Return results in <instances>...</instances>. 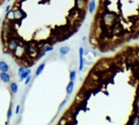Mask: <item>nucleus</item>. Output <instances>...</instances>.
<instances>
[{
	"instance_id": "nucleus-1",
	"label": "nucleus",
	"mask_w": 139,
	"mask_h": 125,
	"mask_svg": "<svg viewBox=\"0 0 139 125\" xmlns=\"http://www.w3.org/2000/svg\"><path fill=\"white\" fill-rule=\"evenodd\" d=\"M102 21L104 25H110V24H112L115 21V19H116V16L112 12H110V11H107V12L102 13Z\"/></svg>"
},
{
	"instance_id": "nucleus-2",
	"label": "nucleus",
	"mask_w": 139,
	"mask_h": 125,
	"mask_svg": "<svg viewBox=\"0 0 139 125\" xmlns=\"http://www.w3.org/2000/svg\"><path fill=\"white\" fill-rule=\"evenodd\" d=\"M84 49L83 47H80L79 49V71H82L85 65V59H84Z\"/></svg>"
},
{
	"instance_id": "nucleus-3",
	"label": "nucleus",
	"mask_w": 139,
	"mask_h": 125,
	"mask_svg": "<svg viewBox=\"0 0 139 125\" xmlns=\"http://www.w3.org/2000/svg\"><path fill=\"white\" fill-rule=\"evenodd\" d=\"M0 79L4 83H9L11 81V76H10V75L7 72H4V71H2L0 73Z\"/></svg>"
},
{
	"instance_id": "nucleus-4",
	"label": "nucleus",
	"mask_w": 139,
	"mask_h": 125,
	"mask_svg": "<svg viewBox=\"0 0 139 125\" xmlns=\"http://www.w3.org/2000/svg\"><path fill=\"white\" fill-rule=\"evenodd\" d=\"M96 10V2L95 0H91V1L89 3V6H88V11L90 14H94V11Z\"/></svg>"
},
{
	"instance_id": "nucleus-5",
	"label": "nucleus",
	"mask_w": 139,
	"mask_h": 125,
	"mask_svg": "<svg viewBox=\"0 0 139 125\" xmlns=\"http://www.w3.org/2000/svg\"><path fill=\"white\" fill-rule=\"evenodd\" d=\"M8 70H9V67H8L7 63L4 61H0V71L7 72Z\"/></svg>"
},
{
	"instance_id": "nucleus-6",
	"label": "nucleus",
	"mask_w": 139,
	"mask_h": 125,
	"mask_svg": "<svg viewBox=\"0 0 139 125\" xmlns=\"http://www.w3.org/2000/svg\"><path fill=\"white\" fill-rule=\"evenodd\" d=\"M30 73H31V69H30V68H26V69H25V71H24V72L20 76V81H22L23 80L26 79L27 76H29L30 75Z\"/></svg>"
},
{
	"instance_id": "nucleus-7",
	"label": "nucleus",
	"mask_w": 139,
	"mask_h": 125,
	"mask_svg": "<svg viewBox=\"0 0 139 125\" xmlns=\"http://www.w3.org/2000/svg\"><path fill=\"white\" fill-rule=\"evenodd\" d=\"M73 88H74V82L73 80H70V82L68 83V86L66 88V91L68 94H71L73 91Z\"/></svg>"
},
{
	"instance_id": "nucleus-8",
	"label": "nucleus",
	"mask_w": 139,
	"mask_h": 125,
	"mask_svg": "<svg viewBox=\"0 0 139 125\" xmlns=\"http://www.w3.org/2000/svg\"><path fill=\"white\" fill-rule=\"evenodd\" d=\"M69 51H70V48L68 46H62L60 49H59V53H60L62 55H65V54H68Z\"/></svg>"
},
{
	"instance_id": "nucleus-9",
	"label": "nucleus",
	"mask_w": 139,
	"mask_h": 125,
	"mask_svg": "<svg viewBox=\"0 0 139 125\" xmlns=\"http://www.w3.org/2000/svg\"><path fill=\"white\" fill-rule=\"evenodd\" d=\"M13 18H14V10L11 9L7 11L6 16H5V19H6V20H11V19H13Z\"/></svg>"
},
{
	"instance_id": "nucleus-10",
	"label": "nucleus",
	"mask_w": 139,
	"mask_h": 125,
	"mask_svg": "<svg viewBox=\"0 0 139 125\" xmlns=\"http://www.w3.org/2000/svg\"><path fill=\"white\" fill-rule=\"evenodd\" d=\"M45 66H46V63H42L41 65H39V67L37 68V71H36V76H39V75L42 73V71H43V69H44V68H45Z\"/></svg>"
},
{
	"instance_id": "nucleus-11",
	"label": "nucleus",
	"mask_w": 139,
	"mask_h": 125,
	"mask_svg": "<svg viewBox=\"0 0 139 125\" xmlns=\"http://www.w3.org/2000/svg\"><path fill=\"white\" fill-rule=\"evenodd\" d=\"M11 90L13 93H17V90H18V86H17V84L13 82V83L11 84Z\"/></svg>"
},
{
	"instance_id": "nucleus-12",
	"label": "nucleus",
	"mask_w": 139,
	"mask_h": 125,
	"mask_svg": "<svg viewBox=\"0 0 139 125\" xmlns=\"http://www.w3.org/2000/svg\"><path fill=\"white\" fill-rule=\"evenodd\" d=\"M76 77H77V72H76V71H71V73H70V76H69L70 80H73V81H74V80H76Z\"/></svg>"
},
{
	"instance_id": "nucleus-13",
	"label": "nucleus",
	"mask_w": 139,
	"mask_h": 125,
	"mask_svg": "<svg viewBox=\"0 0 139 125\" xmlns=\"http://www.w3.org/2000/svg\"><path fill=\"white\" fill-rule=\"evenodd\" d=\"M26 67H25V66H23V67H20V68L18 69V76H20V75L22 74V73L24 72V71H25V69H26Z\"/></svg>"
},
{
	"instance_id": "nucleus-14",
	"label": "nucleus",
	"mask_w": 139,
	"mask_h": 125,
	"mask_svg": "<svg viewBox=\"0 0 139 125\" xmlns=\"http://www.w3.org/2000/svg\"><path fill=\"white\" fill-rule=\"evenodd\" d=\"M11 114H12V111H11V108H10L9 111H8V112H7V118H8V119H11Z\"/></svg>"
},
{
	"instance_id": "nucleus-15",
	"label": "nucleus",
	"mask_w": 139,
	"mask_h": 125,
	"mask_svg": "<svg viewBox=\"0 0 139 125\" xmlns=\"http://www.w3.org/2000/svg\"><path fill=\"white\" fill-rule=\"evenodd\" d=\"M31 80V76H30V75L29 76H27L26 77V80H25V85H28L29 83V81Z\"/></svg>"
},
{
	"instance_id": "nucleus-16",
	"label": "nucleus",
	"mask_w": 139,
	"mask_h": 125,
	"mask_svg": "<svg viewBox=\"0 0 139 125\" xmlns=\"http://www.w3.org/2000/svg\"><path fill=\"white\" fill-rule=\"evenodd\" d=\"M66 102H67V99H65V100H63V102H62V103H61L60 107H59V111H60V110H61L62 108H63V106H64L65 104H66Z\"/></svg>"
},
{
	"instance_id": "nucleus-17",
	"label": "nucleus",
	"mask_w": 139,
	"mask_h": 125,
	"mask_svg": "<svg viewBox=\"0 0 139 125\" xmlns=\"http://www.w3.org/2000/svg\"><path fill=\"white\" fill-rule=\"evenodd\" d=\"M19 111H20V106H17L16 110H15V114H19Z\"/></svg>"
},
{
	"instance_id": "nucleus-18",
	"label": "nucleus",
	"mask_w": 139,
	"mask_h": 125,
	"mask_svg": "<svg viewBox=\"0 0 139 125\" xmlns=\"http://www.w3.org/2000/svg\"><path fill=\"white\" fill-rule=\"evenodd\" d=\"M10 8H11V6H10V5H8V6L7 7V8H6V9H5V11H6L7 12V11L10 10Z\"/></svg>"
},
{
	"instance_id": "nucleus-19",
	"label": "nucleus",
	"mask_w": 139,
	"mask_h": 125,
	"mask_svg": "<svg viewBox=\"0 0 139 125\" xmlns=\"http://www.w3.org/2000/svg\"><path fill=\"white\" fill-rule=\"evenodd\" d=\"M11 1V0H7V2H10Z\"/></svg>"
},
{
	"instance_id": "nucleus-20",
	"label": "nucleus",
	"mask_w": 139,
	"mask_h": 125,
	"mask_svg": "<svg viewBox=\"0 0 139 125\" xmlns=\"http://www.w3.org/2000/svg\"><path fill=\"white\" fill-rule=\"evenodd\" d=\"M1 21H2V20H1V19H0V24H1Z\"/></svg>"
}]
</instances>
